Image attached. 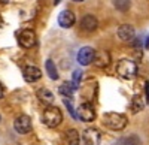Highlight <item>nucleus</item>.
Listing matches in <instances>:
<instances>
[{
  "label": "nucleus",
  "instance_id": "obj_9",
  "mask_svg": "<svg viewBox=\"0 0 149 145\" xmlns=\"http://www.w3.org/2000/svg\"><path fill=\"white\" fill-rule=\"evenodd\" d=\"M22 75H24V79L27 82H36L42 78V70L36 66H27L24 69Z\"/></svg>",
  "mask_w": 149,
  "mask_h": 145
},
{
  "label": "nucleus",
  "instance_id": "obj_20",
  "mask_svg": "<svg viewBox=\"0 0 149 145\" xmlns=\"http://www.w3.org/2000/svg\"><path fill=\"white\" fill-rule=\"evenodd\" d=\"M124 145H140V139L137 135H130L125 139H122Z\"/></svg>",
  "mask_w": 149,
  "mask_h": 145
},
{
  "label": "nucleus",
  "instance_id": "obj_16",
  "mask_svg": "<svg viewBox=\"0 0 149 145\" xmlns=\"http://www.w3.org/2000/svg\"><path fill=\"white\" fill-rule=\"evenodd\" d=\"M45 67H46V74L49 75L51 79H58V72H57V66L54 64L52 60H46L45 63Z\"/></svg>",
  "mask_w": 149,
  "mask_h": 145
},
{
  "label": "nucleus",
  "instance_id": "obj_5",
  "mask_svg": "<svg viewBox=\"0 0 149 145\" xmlns=\"http://www.w3.org/2000/svg\"><path fill=\"white\" fill-rule=\"evenodd\" d=\"M14 129L18 132V133L24 135V133H29L31 130V118L29 115H19L15 118L14 121Z\"/></svg>",
  "mask_w": 149,
  "mask_h": 145
},
{
  "label": "nucleus",
  "instance_id": "obj_3",
  "mask_svg": "<svg viewBox=\"0 0 149 145\" xmlns=\"http://www.w3.org/2000/svg\"><path fill=\"white\" fill-rule=\"evenodd\" d=\"M63 121V114L57 106H48L43 112V123L48 127H57Z\"/></svg>",
  "mask_w": 149,
  "mask_h": 145
},
{
  "label": "nucleus",
  "instance_id": "obj_23",
  "mask_svg": "<svg viewBox=\"0 0 149 145\" xmlns=\"http://www.w3.org/2000/svg\"><path fill=\"white\" fill-rule=\"evenodd\" d=\"M10 0H0V3H9Z\"/></svg>",
  "mask_w": 149,
  "mask_h": 145
},
{
  "label": "nucleus",
  "instance_id": "obj_2",
  "mask_svg": "<svg viewBox=\"0 0 149 145\" xmlns=\"http://www.w3.org/2000/svg\"><path fill=\"white\" fill-rule=\"evenodd\" d=\"M116 72H118V75L124 79H133L136 75H137V64H136L133 60L122 58L116 64Z\"/></svg>",
  "mask_w": 149,
  "mask_h": 145
},
{
  "label": "nucleus",
  "instance_id": "obj_26",
  "mask_svg": "<svg viewBox=\"0 0 149 145\" xmlns=\"http://www.w3.org/2000/svg\"><path fill=\"white\" fill-rule=\"evenodd\" d=\"M58 2H60V0H55V3H58Z\"/></svg>",
  "mask_w": 149,
  "mask_h": 145
},
{
  "label": "nucleus",
  "instance_id": "obj_28",
  "mask_svg": "<svg viewBox=\"0 0 149 145\" xmlns=\"http://www.w3.org/2000/svg\"><path fill=\"white\" fill-rule=\"evenodd\" d=\"M0 120H2V118H0Z\"/></svg>",
  "mask_w": 149,
  "mask_h": 145
},
{
  "label": "nucleus",
  "instance_id": "obj_6",
  "mask_svg": "<svg viewBox=\"0 0 149 145\" xmlns=\"http://www.w3.org/2000/svg\"><path fill=\"white\" fill-rule=\"evenodd\" d=\"M94 54H95V51L93 50L91 46H84V48H81L79 53H78V55H76L78 63L82 64V66H88L93 60H94Z\"/></svg>",
  "mask_w": 149,
  "mask_h": 145
},
{
  "label": "nucleus",
  "instance_id": "obj_11",
  "mask_svg": "<svg viewBox=\"0 0 149 145\" xmlns=\"http://www.w3.org/2000/svg\"><path fill=\"white\" fill-rule=\"evenodd\" d=\"M118 36L119 39L125 41V42H131L136 36V32H134V27L130 26V24H122V26L118 29Z\"/></svg>",
  "mask_w": 149,
  "mask_h": 145
},
{
  "label": "nucleus",
  "instance_id": "obj_19",
  "mask_svg": "<svg viewBox=\"0 0 149 145\" xmlns=\"http://www.w3.org/2000/svg\"><path fill=\"white\" fill-rule=\"evenodd\" d=\"M113 5L116 9L122 11V12H125L127 9H130V0H113Z\"/></svg>",
  "mask_w": 149,
  "mask_h": 145
},
{
  "label": "nucleus",
  "instance_id": "obj_4",
  "mask_svg": "<svg viewBox=\"0 0 149 145\" xmlns=\"http://www.w3.org/2000/svg\"><path fill=\"white\" fill-rule=\"evenodd\" d=\"M76 117H78L79 120H82V121H86V123L93 121V120L95 118V111H94L93 105H91V103H82V105L78 108Z\"/></svg>",
  "mask_w": 149,
  "mask_h": 145
},
{
  "label": "nucleus",
  "instance_id": "obj_18",
  "mask_svg": "<svg viewBox=\"0 0 149 145\" xmlns=\"http://www.w3.org/2000/svg\"><path fill=\"white\" fill-rule=\"evenodd\" d=\"M73 90H74V88H73V85H72V84H69V82L61 84V85H60V88H58L60 94H61V96H64V97H72Z\"/></svg>",
  "mask_w": 149,
  "mask_h": 145
},
{
  "label": "nucleus",
  "instance_id": "obj_14",
  "mask_svg": "<svg viewBox=\"0 0 149 145\" xmlns=\"http://www.w3.org/2000/svg\"><path fill=\"white\" fill-rule=\"evenodd\" d=\"M37 97H39V100L45 105H51L54 102V94L48 88H40L39 91H37Z\"/></svg>",
  "mask_w": 149,
  "mask_h": 145
},
{
  "label": "nucleus",
  "instance_id": "obj_12",
  "mask_svg": "<svg viewBox=\"0 0 149 145\" xmlns=\"http://www.w3.org/2000/svg\"><path fill=\"white\" fill-rule=\"evenodd\" d=\"M94 64L97 67H107L109 63H110V55L107 51H97L94 54Z\"/></svg>",
  "mask_w": 149,
  "mask_h": 145
},
{
  "label": "nucleus",
  "instance_id": "obj_17",
  "mask_svg": "<svg viewBox=\"0 0 149 145\" xmlns=\"http://www.w3.org/2000/svg\"><path fill=\"white\" fill-rule=\"evenodd\" d=\"M143 106H145V103H143V97H142V96H139V94L134 96L133 100H131V111L136 114V112L142 111Z\"/></svg>",
  "mask_w": 149,
  "mask_h": 145
},
{
  "label": "nucleus",
  "instance_id": "obj_25",
  "mask_svg": "<svg viewBox=\"0 0 149 145\" xmlns=\"http://www.w3.org/2000/svg\"><path fill=\"white\" fill-rule=\"evenodd\" d=\"M148 48H149V38H148Z\"/></svg>",
  "mask_w": 149,
  "mask_h": 145
},
{
  "label": "nucleus",
  "instance_id": "obj_24",
  "mask_svg": "<svg viewBox=\"0 0 149 145\" xmlns=\"http://www.w3.org/2000/svg\"><path fill=\"white\" fill-rule=\"evenodd\" d=\"M73 2H84V0H73Z\"/></svg>",
  "mask_w": 149,
  "mask_h": 145
},
{
  "label": "nucleus",
  "instance_id": "obj_15",
  "mask_svg": "<svg viewBox=\"0 0 149 145\" xmlns=\"http://www.w3.org/2000/svg\"><path fill=\"white\" fill-rule=\"evenodd\" d=\"M66 141H67L69 145H79L81 136H79V133H78V130H74V129L67 130V133H66Z\"/></svg>",
  "mask_w": 149,
  "mask_h": 145
},
{
  "label": "nucleus",
  "instance_id": "obj_1",
  "mask_svg": "<svg viewBox=\"0 0 149 145\" xmlns=\"http://www.w3.org/2000/svg\"><path fill=\"white\" fill-rule=\"evenodd\" d=\"M103 123L112 130H122L127 126V117L118 112H106L103 115Z\"/></svg>",
  "mask_w": 149,
  "mask_h": 145
},
{
  "label": "nucleus",
  "instance_id": "obj_13",
  "mask_svg": "<svg viewBox=\"0 0 149 145\" xmlns=\"http://www.w3.org/2000/svg\"><path fill=\"white\" fill-rule=\"evenodd\" d=\"M81 27L85 30V32H94L97 29V20L95 17L93 15H85L82 20H81Z\"/></svg>",
  "mask_w": 149,
  "mask_h": 145
},
{
  "label": "nucleus",
  "instance_id": "obj_27",
  "mask_svg": "<svg viewBox=\"0 0 149 145\" xmlns=\"http://www.w3.org/2000/svg\"><path fill=\"white\" fill-rule=\"evenodd\" d=\"M0 24H2V18H0Z\"/></svg>",
  "mask_w": 149,
  "mask_h": 145
},
{
  "label": "nucleus",
  "instance_id": "obj_22",
  "mask_svg": "<svg viewBox=\"0 0 149 145\" xmlns=\"http://www.w3.org/2000/svg\"><path fill=\"white\" fill-rule=\"evenodd\" d=\"M3 94H5V90H3V85L0 84V99L3 97Z\"/></svg>",
  "mask_w": 149,
  "mask_h": 145
},
{
  "label": "nucleus",
  "instance_id": "obj_10",
  "mask_svg": "<svg viewBox=\"0 0 149 145\" xmlns=\"http://www.w3.org/2000/svg\"><path fill=\"white\" fill-rule=\"evenodd\" d=\"M58 24L63 29H69L72 27L73 24H74V15H73V12L66 9V11H61L60 12V15H58Z\"/></svg>",
  "mask_w": 149,
  "mask_h": 145
},
{
  "label": "nucleus",
  "instance_id": "obj_7",
  "mask_svg": "<svg viewBox=\"0 0 149 145\" xmlns=\"http://www.w3.org/2000/svg\"><path fill=\"white\" fill-rule=\"evenodd\" d=\"M102 139V135L97 129H86L82 133V141L85 145H98Z\"/></svg>",
  "mask_w": 149,
  "mask_h": 145
},
{
  "label": "nucleus",
  "instance_id": "obj_8",
  "mask_svg": "<svg viewBox=\"0 0 149 145\" xmlns=\"http://www.w3.org/2000/svg\"><path fill=\"white\" fill-rule=\"evenodd\" d=\"M18 42L24 48H33L36 45V33L33 30H22L18 36Z\"/></svg>",
  "mask_w": 149,
  "mask_h": 145
},
{
  "label": "nucleus",
  "instance_id": "obj_21",
  "mask_svg": "<svg viewBox=\"0 0 149 145\" xmlns=\"http://www.w3.org/2000/svg\"><path fill=\"white\" fill-rule=\"evenodd\" d=\"M81 78H82V72H81V70H74V72H73V82H72L73 88H78V87H79Z\"/></svg>",
  "mask_w": 149,
  "mask_h": 145
}]
</instances>
